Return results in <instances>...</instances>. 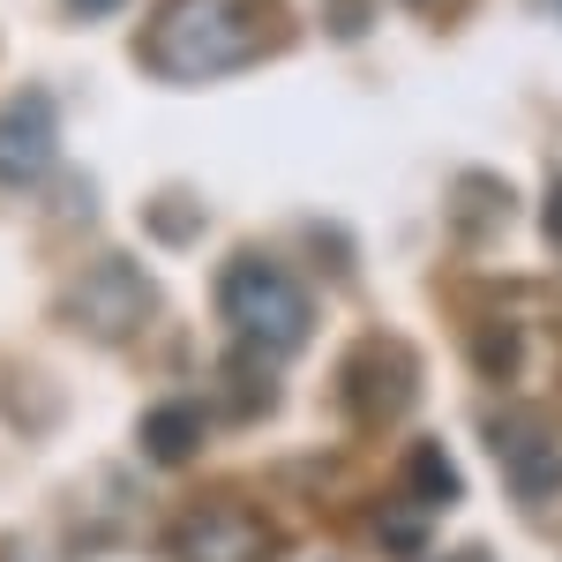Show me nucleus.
<instances>
[{
    "mask_svg": "<svg viewBox=\"0 0 562 562\" xmlns=\"http://www.w3.org/2000/svg\"><path fill=\"white\" fill-rule=\"evenodd\" d=\"M548 240H555V248H562V180H555V188H548Z\"/></svg>",
    "mask_w": 562,
    "mask_h": 562,
    "instance_id": "10",
    "label": "nucleus"
},
{
    "mask_svg": "<svg viewBox=\"0 0 562 562\" xmlns=\"http://www.w3.org/2000/svg\"><path fill=\"white\" fill-rule=\"evenodd\" d=\"M270 555V532H262L256 510H240V503H195L188 518L173 525V562H262Z\"/></svg>",
    "mask_w": 562,
    "mask_h": 562,
    "instance_id": "4",
    "label": "nucleus"
},
{
    "mask_svg": "<svg viewBox=\"0 0 562 562\" xmlns=\"http://www.w3.org/2000/svg\"><path fill=\"white\" fill-rule=\"evenodd\" d=\"M217 315L262 352V360H285V352L307 346V330H315V307H307L301 278L293 270H278L270 256H233L217 270Z\"/></svg>",
    "mask_w": 562,
    "mask_h": 562,
    "instance_id": "2",
    "label": "nucleus"
},
{
    "mask_svg": "<svg viewBox=\"0 0 562 562\" xmlns=\"http://www.w3.org/2000/svg\"><path fill=\"white\" fill-rule=\"evenodd\" d=\"M53 150H60L53 98H45V90H15V98L0 105V188H31V180H45Z\"/></svg>",
    "mask_w": 562,
    "mask_h": 562,
    "instance_id": "5",
    "label": "nucleus"
},
{
    "mask_svg": "<svg viewBox=\"0 0 562 562\" xmlns=\"http://www.w3.org/2000/svg\"><path fill=\"white\" fill-rule=\"evenodd\" d=\"M555 487H562L555 450H548V442H518V450H510V495H518V503H548Z\"/></svg>",
    "mask_w": 562,
    "mask_h": 562,
    "instance_id": "8",
    "label": "nucleus"
},
{
    "mask_svg": "<svg viewBox=\"0 0 562 562\" xmlns=\"http://www.w3.org/2000/svg\"><path fill=\"white\" fill-rule=\"evenodd\" d=\"M420 383V368L405 360V352L390 346V338H375V346H360L346 360V397L368 413V420H383V413H397L405 405V390Z\"/></svg>",
    "mask_w": 562,
    "mask_h": 562,
    "instance_id": "6",
    "label": "nucleus"
},
{
    "mask_svg": "<svg viewBox=\"0 0 562 562\" xmlns=\"http://www.w3.org/2000/svg\"><path fill=\"white\" fill-rule=\"evenodd\" d=\"M60 315L76 330H90V338H128V330H143V315H150V278L113 256V262H98L83 285H68Z\"/></svg>",
    "mask_w": 562,
    "mask_h": 562,
    "instance_id": "3",
    "label": "nucleus"
},
{
    "mask_svg": "<svg viewBox=\"0 0 562 562\" xmlns=\"http://www.w3.org/2000/svg\"><path fill=\"white\" fill-rule=\"evenodd\" d=\"M375 525H383L375 540H383L390 555H405V548H420V540H428V510H420V503H390Z\"/></svg>",
    "mask_w": 562,
    "mask_h": 562,
    "instance_id": "9",
    "label": "nucleus"
},
{
    "mask_svg": "<svg viewBox=\"0 0 562 562\" xmlns=\"http://www.w3.org/2000/svg\"><path fill=\"white\" fill-rule=\"evenodd\" d=\"M262 31H270L262 0H166L143 38V60L173 83H217L262 53Z\"/></svg>",
    "mask_w": 562,
    "mask_h": 562,
    "instance_id": "1",
    "label": "nucleus"
},
{
    "mask_svg": "<svg viewBox=\"0 0 562 562\" xmlns=\"http://www.w3.org/2000/svg\"><path fill=\"white\" fill-rule=\"evenodd\" d=\"M555 8H562V0H555Z\"/></svg>",
    "mask_w": 562,
    "mask_h": 562,
    "instance_id": "12",
    "label": "nucleus"
},
{
    "mask_svg": "<svg viewBox=\"0 0 562 562\" xmlns=\"http://www.w3.org/2000/svg\"><path fill=\"white\" fill-rule=\"evenodd\" d=\"M465 562H473V555H465Z\"/></svg>",
    "mask_w": 562,
    "mask_h": 562,
    "instance_id": "13",
    "label": "nucleus"
},
{
    "mask_svg": "<svg viewBox=\"0 0 562 562\" xmlns=\"http://www.w3.org/2000/svg\"><path fill=\"white\" fill-rule=\"evenodd\" d=\"M121 0H68V15H113Z\"/></svg>",
    "mask_w": 562,
    "mask_h": 562,
    "instance_id": "11",
    "label": "nucleus"
},
{
    "mask_svg": "<svg viewBox=\"0 0 562 562\" xmlns=\"http://www.w3.org/2000/svg\"><path fill=\"white\" fill-rule=\"evenodd\" d=\"M195 435H203L195 405H158V413L143 420V450H150L158 465H173V458H188V450H195Z\"/></svg>",
    "mask_w": 562,
    "mask_h": 562,
    "instance_id": "7",
    "label": "nucleus"
}]
</instances>
